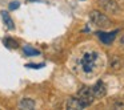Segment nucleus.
Instances as JSON below:
<instances>
[{"label":"nucleus","instance_id":"7","mask_svg":"<svg viewBox=\"0 0 124 110\" xmlns=\"http://www.w3.org/2000/svg\"><path fill=\"white\" fill-rule=\"evenodd\" d=\"M65 107L70 110H79V109H84L83 104L78 99V97H71V98L67 99L65 102Z\"/></svg>","mask_w":124,"mask_h":110},{"label":"nucleus","instance_id":"1","mask_svg":"<svg viewBox=\"0 0 124 110\" xmlns=\"http://www.w3.org/2000/svg\"><path fill=\"white\" fill-rule=\"evenodd\" d=\"M100 65V53L97 51H85L81 53V56L78 60V68L81 74L93 76L99 70Z\"/></svg>","mask_w":124,"mask_h":110},{"label":"nucleus","instance_id":"12","mask_svg":"<svg viewBox=\"0 0 124 110\" xmlns=\"http://www.w3.org/2000/svg\"><path fill=\"white\" fill-rule=\"evenodd\" d=\"M4 44H6V46H7V48H17V46H19L17 41H15L14 39H11V37L4 39Z\"/></svg>","mask_w":124,"mask_h":110},{"label":"nucleus","instance_id":"11","mask_svg":"<svg viewBox=\"0 0 124 110\" xmlns=\"http://www.w3.org/2000/svg\"><path fill=\"white\" fill-rule=\"evenodd\" d=\"M23 52H24V54H25V56H30V57L39 56V54H40V52H39L38 49L32 48V46H30V45H25V46H23Z\"/></svg>","mask_w":124,"mask_h":110},{"label":"nucleus","instance_id":"6","mask_svg":"<svg viewBox=\"0 0 124 110\" xmlns=\"http://www.w3.org/2000/svg\"><path fill=\"white\" fill-rule=\"evenodd\" d=\"M116 33H117V31H115V32H111V33L97 32L96 35H97V37H99L104 44H107V45H111V44H112V41L115 40V37H116Z\"/></svg>","mask_w":124,"mask_h":110},{"label":"nucleus","instance_id":"10","mask_svg":"<svg viewBox=\"0 0 124 110\" xmlns=\"http://www.w3.org/2000/svg\"><path fill=\"white\" fill-rule=\"evenodd\" d=\"M109 66L112 68L113 70L121 69V66H123V60H121L120 57H117V56H113V58L111 60V62H109Z\"/></svg>","mask_w":124,"mask_h":110},{"label":"nucleus","instance_id":"3","mask_svg":"<svg viewBox=\"0 0 124 110\" xmlns=\"http://www.w3.org/2000/svg\"><path fill=\"white\" fill-rule=\"evenodd\" d=\"M89 19L92 24H95L99 28H108L111 25V20L107 17V15H104L100 11H92L89 13Z\"/></svg>","mask_w":124,"mask_h":110},{"label":"nucleus","instance_id":"14","mask_svg":"<svg viewBox=\"0 0 124 110\" xmlns=\"http://www.w3.org/2000/svg\"><path fill=\"white\" fill-rule=\"evenodd\" d=\"M19 6H20V3H17V1H12V3L9 4V9H11V11L17 9V8H19Z\"/></svg>","mask_w":124,"mask_h":110},{"label":"nucleus","instance_id":"8","mask_svg":"<svg viewBox=\"0 0 124 110\" xmlns=\"http://www.w3.org/2000/svg\"><path fill=\"white\" fill-rule=\"evenodd\" d=\"M19 107L23 110H32L35 107V101L32 98H28V97H24V98L20 99L19 102Z\"/></svg>","mask_w":124,"mask_h":110},{"label":"nucleus","instance_id":"9","mask_svg":"<svg viewBox=\"0 0 124 110\" xmlns=\"http://www.w3.org/2000/svg\"><path fill=\"white\" fill-rule=\"evenodd\" d=\"M1 17H3V21H4V24H6V27L8 28V29H15V24H14V21H12V19H11L8 12L3 11L1 12Z\"/></svg>","mask_w":124,"mask_h":110},{"label":"nucleus","instance_id":"4","mask_svg":"<svg viewBox=\"0 0 124 110\" xmlns=\"http://www.w3.org/2000/svg\"><path fill=\"white\" fill-rule=\"evenodd\" d=\"M99 4L105 12L108 13H113V15H117L120 8H119V4L116 3L115 0H99Z\"/></svg>","mask_w":124,"mask_h":110},{"label":"nucleus","instance_id":"13","mask_svg":"<svg viewBox=\"0 0 124 110\" xmlns=\"http://www.w3.org/2000/svg\"><path fill=\"white\" fill-rule=\"evenodd\" d=\"M25 66H27V68H32V69H40V68L44 66V64H27Z\"/></svg>","mask_w":124,"mask_h":110},{"label":"nucleus","instance_id":"5","mask_svg":"<svg viewBox=\"0 0 124 110\" xmlns=\"http://www.w3.org/2000/svg\"><path fill=\"white\" fill-rule=\"evenodd\" d=\"M92 90H93V94H95L96 98H101V97H104L105 93H107V88H105V84L103 82V81H97L93 85Z\"/></svg>","mask_w":124,"mask_h":110},{"label":"nucleus","instance_id":"15","mask_svg":"<svg viewBox=\"0 0 124 110\" xmlns=\"http://www.w3.org/2000/svg\"><path fill=\"white\" fill-rule=\"evenodd\" d=\"M120 45L124 48V35H123V37H121V40H120Z\"/></svg>","mask_w":124,"mask_h":110},{"label":"nucleus","instance_id":"2","mask_svg":"<svg viewBox=\"0 0 124 110\" xmlns=\"http://www.w3.org/2000/svg\"><path fill=\"white\" fill-rule=\"evenodd\" d=\"M76 97H78V99L83 104L84 107H88L89 105H92V102L95 101V94H93V90H92V88H88V86H84V88H81L80 90L76 93Z\"/></svg>","mask_w":124,"mask_h":110}]
</instances>
